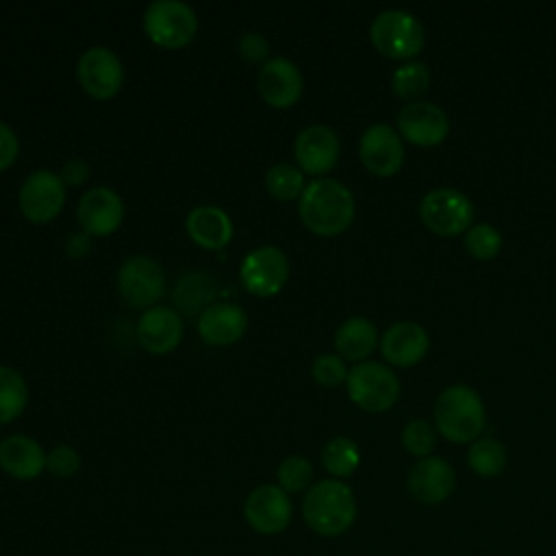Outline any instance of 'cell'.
<instances>
[{
	"label": "cell",
	"instance_id": "obj_36",
	"mask_svg": "<svg viewBox=\"0 0 556 556\" xmlns=\"http://www.w3.org/2000/svg\"><path fill=\"white\" fill-rule=\"evenodd\" d=\"M237 52L248 63H267L269 61V41L254 30H248L237 41Z\"/></svg>",
	"mask_w": 556,
	"mask_h": 556
},
{
	"label": "cell",
	"instance_id": "obj_10",
	"mask_svg": "<svg viewBox=\"0 0 556 556\" xmlns=\"http://www.w3.org/2000/svg\"><path fill=\"white\" fill-rule=\"evenodd\" d=\"M76 78L85 93L96 100H111L124 85V67L111 48H87L76 63Z\"/></svg>",
	"mask_w": 556,
	"mask_h": 556
},
{
	"label": "cell",
	"instance_id": "obj_37",
	"mask_svg": "<svg viewBox=\"0 0 556 556\" xmlns=\"http://www.w3.org/2000/svg\"><path fill=\"white\" fill-rule=\"evenodd\" d=\"M20 152V141L17 135L13 132V128L4 122H0V172L9 169Z\"/></svg>",
	"mask_w": 556,
	"mask_h": 556
},
{
	"label": "cell",
	"instance_id": "obj_11",
	"mask_svg": "<svg viewBox=\"0 0 556 556\" xmlns=\"http://www.w3.org/2000/svg\"><path fill=\"white\" fill-rule=\"evenodd\" d=\"M395 128L404 141L421 148H432L443 143L450 135V117L434 102L417 100L400 109V113L395 115Z\"/></svg>",
	"mask_w": 556,
	"mask_h": 556
},
{
	"label": "cell",
	"instance_id": "obj_20",
	"mask_svg": "<svg viewBox=\"0 0 556 556\" xmlns=\"http://www.w3.org/2000/svg\"><path fill=\"white\" fill-rule=\"evenodd\" d=\"M248 330V315L239 304L215 302L198 317V334L204 343L226 348L237 343Z\"/></svg>",
	"mask_w": 556,
	"mask_h": 556
},
{
	"label": "cell",
	"instance_id": "obj_25",
	"mask_svg": "<svg viewBox=\"0 0 556 556\" xmlns=\"http://www.w3.org/2000/svg\"><path fill=\"white\" fill-rule=\"evenodd\" d=\"M215 280L206 271H187L176 280L174 287V302L176 306L187 313H204L211 306V300L215 295Z\"/></svg>",
	"mask_w": 556,
	"mask_h": 556
},
{
	"label": "cell",
	"instance_id": "obj_39",
	"mask_svg": "<svg viewBox=\"0 0 556 556\" xmlns=\"http://www.w3.org/2000/svg\"><path fill=\"white\" fill-rule=\"evenodd\" d=\"M67 252L74 258H80L89 252V235L87 232H74L67 239Z\"/></svg>",
	"mask_w": 556,
	"mask_h": 556
},
{
	"label": "cell",
	"instance_id": "obj_13",
	"mask_svg": "<svg viewBox=\"0 0 556 556\" xmlns=\"http://www.w3.org/2000/svg\"><path fill=\"white\" fill-rule=\"evenodd\" d=\"M243 517L254 532L271 536L287 530L293 517V506L287 491L278 484H261L245 497Z\"/></svg>",
	"mask_w": 556,
	"mask_h": 556
},
{
	"label": "cell",
	"instance_id": "obj_12",
	"mask_svg": "<svg viewBox=\"0 0 556 556\" xmlns=\"http://www.w3.org/2000/svg\"><path fill=\"white\" fill-rule=\"evenodd\" d=\"M243 287L258 298L276 295L289 280V258L276 245H263L245 254L239 269Z\"/></svg>",
	"mask_w": 556,
	"mask_h": 556
},
{
	"label": "cell",
	"instance_id": "obj_5",
	"mask_svg": "<svg viewBox=\"0 0 556 556\" xmlns=\"http://www.w3.org/2000/svg\"><path fill=\"white\" fill-rule=\"evenodd\" d=\"M143 30L159 48L178 50L193 41L198 15L180 0H154L143 11Z\"/></svg>",
	"mask_w": 556,
	"mask_h": 556
},
{
	"label": "cell",
	"instance_id": "obj_15",
	"mask_svg": "<svg viewBox=\"0 0 556 556\" xmlns=\"http://www.w3.org/2000/svg\"><path fill=\"white\" fill-rule=\"evenodd\" d=\"M341 154L337 132L324 124H311L302 128L293 143V156L302 174H326L330 172Z\"/></svg>",
	"mask_w": 556,
	"mask_h": 556
},
{
	"label": "cell",
	"instance_id": "obj_19",
	"mask_svg": "<svg viewBox=\"0 0 556 556\" xmlns=\"http://www.w3.org/2000/svg\"><path fill=\"white\" fill-rule=\"evenodd\" d=\"M430 348V337L424 326L415 321H397L389 326L380 339L382 358L393 367L417 365Z\"/></svg>",
	"mask_w": 556,
	"mask_h": 556
},
{
	"label": "cell",
	"instance_id": "obj_32",
	"mask_svg": "<svg viewBox=\"0 0 556 556\" xmlns=\"http://www.w3.org/2000/svg\"><path fill=\"white\" fill-rule=\"evenodd\" d=\"M276 478H278V486L287 493H298V491L311 489L313 465L304 456H287L285 460H280V465L276 469Z\"/></svg>",
	"mask_w": 556,
	"mask_h": 556
},
{
	"label": "cell",
	"instance_id": "obj_17",
	"mask_svg": "<svg viewBox=\"0 0 556 556\" xmlns=\"http://www.w3.org/2000/svg\"><path fill=\"white\" fill-rule=\"evenodd\" d=\"M76 217L87 235L109 237L124 219L122 198L109 187H93L80 195Z\"/></svg>",
	"mask_w": 556,
	"mask_h": 556
},
{
	"label": "cell",
	"instance_id": "obj_29",
	"mask_svg": "<svg viewBox=\"0 0 556 556\" xmlns=\"http://www.w3.org/2000/svg\"><path fill=\"white\" fill-rule=\"evenodd\" d=\"M428 85H430L428 65L421 61H415V59L400 65L391 76L393 93L408 102H417L428 91Z\"/></svg>",
	"mask_w": 556,
	"mask_h": 556
},
{
	"label": "cell",
	"instance_id": "obj_1",
	"mask_svg": "<svg viewBox=\"0 0 556 556\" xmlns=\"http://www.w3.org/2000/svg\"><path fill=\"white\" fill-rule=\"evenodd\" d=\"M354 213L356 202L352 191L334 178H317L308 182L298 200L302 224L319 237H334L348 230Z\"/></svg>",
	"mask_w": 556,
	"mask_h": 556
},
{
	"label": "cell",
	"instance_id": "obj_4",
	"mask_svg": "<svg viewBox=\"0 0 556 556\" xmlns=\"http://www.w3.org/2000/svg\"><path fill=\"white\" fill-rule=\"evenodd\" d=\"M371 46L387 59L413 61L424 48L426 35L421 22L402 9H387L378 13L369 26Z\"/></svg>",
	"mask_w": 556,
	"mask_h": 556
},
{
	"label": "cell",
	"instance_id": "obj_34",
	"mask_svg": "<svg viewBox=\"0 0 556 556\" xmlns=\"http://www.w3.org/2000/svg\"><path fill=\"white\" fill-rule=\"evenodd\" d=\"M313 378L317 384L326 387V389H337L341 384H345L348 380V367L345 361L339 354H321L313 361Z\"/></svg>",
	"mask_w": 556,
	"mask_h": 556
},
{
	"label": "cell",
	"instance_id": "obj_2",
	"mask_svg": "<svg viewBox=\"0 0 556 556\" xmlns=\"http://www.w3.org/2000/svg\"><path fill=\"white\" fill-rule=\"evenodd\" d=\"M302 515L313 532L321 536H339L356 519L354 493L341 480H319L306 491Z\"/></svg>",
	"mask_w": 556,
	"mask_h": 556
},
{
	"label": "cell",
	"instance_id": "obj_31",
	"mask_svg": "<svg viewBox=\"0 0 556 556\" xmlns=\"http://www.w3.org/2000/svg\"><path fill=\"white\" fill-rule=\"evenodd\" d=\"M502 232L491 226V224H473L465 232V250L476 258V261H491L500 254L502 250Z\"/></svg>",
	"mask_w": 556,
	"mask_h": 556
},
{
	"label": "cell",
	"instance_id": "obj_35",
	"mask_svg": "<svg viewBox=\"0 0 556 556\" xmlns=\"http://www.w3.org/2000/svg\"><path fill=\"white\" fill-rule=\"evenodd\" d=\"M46 469L56 478H70L80 469V456L72 445H56L46 454Z\"/></svg>",
	"mask_w": 556,
	"mask_h": 556
},
{
	"label": "cell",
	"instance_id": "obj_9",
	"mask_svg": "<svg viewBox=\"0 0 556 556\" xmlns=\"http://www.w3.org/2000/svg\"><path fill=\"white\" fill-rule=\"evenodd\" d=\"M20 211L33 224L52 222L65 204V185L50 169H35L20 187Z\"/></svg>",
	"mask_w": 556,
	"mask_h": 556
},
{
	"label": "cell",
	"instance_id": "obj_38",
	"mask_svg": "<svg viewBox=\"0 0 556 556\" xmlns=\"http://www.w3.org/2000/svg\"><path fill=\"white\" fill-rule=\"evenodd\" d=\"M59 176H61L63 185L78 187V185H83V182L89 178V165H87V161H83V159H70V161L63 165V169H61Z\"/></svg>",
	"mask_w": 556,
	"mask_h": 556
},
{
	"label": "cell",
	"instance_id": "obj_27",
	"mask_svg": "<svg viewBox=\"0 0 556 556\" xmlns=\"http://www.w3.org/2000/svg\"><path fill=\"white\" fill-rule=\"evenodd\" d=\"M361 463L358 445L350 437H332L321 450V465L334 478H348Z\"/></svg>",
	"mask_w": 556,
	"mask_h": 556
},
{
	"label": "cell",
	"instance_id": "obj_16",
	"mask_svg": "<svg viewBox=\"0 0 556 556\" xmlns=\"http://www.w3.org/2000/svg\"><path fill=\"white\" fill-rule=\"evenodd\" d=\"M258 93L274 109L293 106L304 91V78L298 65L285 56H271L261 65Z\"/></svg>",
	"mask_w": 556,
	"mask_h": 556
},
{
	"label": "cell",
	"instance_id": "obj_22",
	"mask_svg": "<svg viewBox=\"0 0 556 556\" xmlns=\"http://www.w3.org/2000/svg\"><path fill=\"white\" fill-rule=\"evenodd\" d=\"M189 239L204 250H224L232 239V219L215 204H200L187 215Z\"/></svg>",
	"mask_w": 556,
	"mask_h": 556
},
{
	"label": "cell",
	"instance_id": "obj_8",
	"mask_svg": "<svg viewBox=\"0 0 556 556\" xmlns=\"http://www.w3.org/2000/svg\"><path fill=\"white\" fill-rule=\"evenodd\" d=\"M165 271L163 267L143 254L128 256L117 271V289L126 304L132 308H152L163 295Z\"/></svg>",
	"mask_w": 556,
	"mask_h": 556
},
{
	"label": "cell",
	"instance_id": "obj_24",
	"mask_svg": "<svg viewBox=\"0 0 556 556\" xmlns=\"http://www.w3.org/2000/svg\"><path fill=\"white\" fill-rule=\"evenodd\" d=\"M378 345V328L365 317L345 319L334 332V348L343 361L363 363Z\"/></svg>",
	"mask_w": 556,
	"mask_h": 556
},
{
	"label": "cell",
	"instance_id": "obj_18",
	"mask_svg": "<svg viewBox=\"0 0 556 556\" xmlns=\"http://www.w3.org/2000/svg\"><path fill=\"white\" fill-rule=\"evenodd\" d=\"M137 341L150 354H169L182 341V317L169 306L146 308L137 321Z\"/></svg>",
	"mask_w": 556,
	"mask_h": 556
},
{
	"label": "cell",
	"instance_id": "obj_7",
	"mask_svg": "<svg viewBox=\"0 0 556 556\" xmlns=\"http://www.w3.org/2000/svg\"><path fill=\"white\" fill-rule=\"evenodd\" d=\"M419 217L430 232L439 237H456L471 228L473 204L463 191L439 187L421 198Z\"/></svg>",
	"mask_w": 556,
	"mask_h": 556
},
{
	"label": "cell",
	"instance_id": "obj_6",
	"mask_svg": "<svg viewBox=\"0 0 556 556\" xmlns=\"http://www.w3.org/2000/svg\"><path fill=\"white\" fill-rule=\"evenodd\" d=\"M348 397L367 413L389 410L400 397V380L389 365L363 361L348 371Z\"/></svg>",
	"mask_w": 556,
	"mask_h": 556
},
{
	"label": "cell",
	"instance_id": "obj_26",
	"mask_svg": "<svg viewBox=\"0 0 556 556\" xmlns=\"http://www.w3.org/2000/svg\"><path fill=\"white\" fill-rule=\"evenodd\" d=\"M28 404V387L24 376L9 367L0 365V424L17 419Z\"/></svg>",
	"mask_w": 556,
	"mask_h": 556
},
{
	"label": "cell",
	"instance_id": "obj_21",
	"mask_svg": "<svg viewBox=\"0 0 556 556\" xmlns=\"http://www.w3.org/2000/svg\"><path fill=\"white\" fill-rule=\"evenodd\" d=\"M406 484L415 500L424 504H439L450 497V493L454 491L456 478H454V469L445 458L426 456L410 467Z\"/></svg>",
	"mask_w": 556,
	"mask_h": 556
},
{
	"label": "cell",
	"instance_id": "obj_14",
	"mask_svg": "<svg viewBox=\"0 0 556 556\" xmlns=\"http://www.w3.org/2000/svg\"><path fill=\"white\" fill-rule=\"evenodd\" d=\"M358 156L365 169L374 176L389 178L404 165V143L389 124H371L358 141Z\"/></svg>",
	"mask_w": 556,
	"mask_h": 556
},
{
	"label": "cell",
	"instance_id": "obj_30",
	"mask_svg": "<svg viewBox=\"0 0 556 556\" xmlns=\"http://www.w3.org/2000/svg\"><path fill=\"white\" fill-rule=\"evenodd\" d=\"M304 187V174L295 165L276 163L265 174V189L276 200H300Z\"/></svg>",
	"mask_w": 556,
	"mask_h": 556
},
{
	"label": "cell",
	"instance_id": "obj_28",
	"mask_svg": "<svg viewBox=\"0 0 556 556\" xmlns=\"http://www.w3.org/2000/svg\"><path fill=\"white\" fill-rule=\"evenodd\" d=\"M467 463L478 476L493 478L506 467V447L493 437H480L469 445Z\"/></svg>",
	"mask_w": 556,
	"mask_h": 556
},
{
	"label": "cell",
	"instance_id": "obj_33",
	"mask_svg": "<svg viewBox=\"0 0 556 556\" xmlns=\"http://www.w3.org/2000/svg\"><path fill=\"white\" fill-rule=\"evenodd\" d=\"M437 428L426 419H410L402 430V445L408 454L426 458L437 445Z\"/></svg>",
	"mask_w": 556,
	"mask_h": 556
},
{
	"label": "cell",
	"instance_id": "obj_3",
	"mask_svg": "<svg viewBox=\"0 0 556 556\" xmlns=\"http://www.w3.org/2000/svg\"><path fill=\"white\" fill-rule=\"evenodd\" d=\"M486 424L482 397L467 384H452L434 402V428L452 443L476 441Z\"/></svg>",
	"mask_w": 556,
	"mask_h": 556
},
{
	"label": "cell",
	"instance_id": "obj_23",
	"mask_svg": "<svg viewBox=\"0 0 556 556\" xmlns=\"http://www.w3.org/2000/svg\"><path fill=\"white\" fill-rule=\"evenodd\" d=\"M0 467L15 480H35L46 469V454L33 437L11 434L0 441Z\"/></svg>",
	"mask_w": 556,
	"mask_h": 556
}]
</instances>
